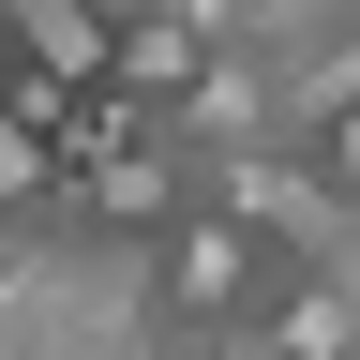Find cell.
I'll list each match as a JSON object with an SVG mask.
<instances>
[{
	"label": "cell",
	"mask_w": 360,
	"mask_h": 360,
	"mask_svg": "<svg viewBox=\"0 0 360 360\" xmlns=\"http://www.w3.org/2000/svg\"><path fill=\"white\" fill-rule=\"evenodd\" d=\"M90 15H105V30H120V15H150V0H90Z\"/></svg>",
	"instance_id": "ba28073f"
},
{
	"label": "cell",
	"mask_w": 360,
	"mask_h": 360,
	"mask_svg": "<svg viewBox=\"0 0 360 360\" xmlns=\"http://www.w3.org/2000/svg\"><path fill=\"white\" fill-rule=\"evenodd\" d=\"M255 330H270V360H360V300L330 285V270H285Z\"/></svg>",
	"instance_id": "277c9868"
},
{
	"label": "cell",
	"mask_w": 360,
	"mask_h": 360,
	"mask_svg": "<svg viewBox=\"0 0 360 360\" xmlns=\"http://www.w3.org/2000/svg\"><path fill=\"white\" fill-rule=\"evenodd\" d=\"M0 75H15V15H0Z\"/></svg>",
	"instance_id": "9c48e42d"
},
{
	"label": "cell",
	"mask_w": 360,
	"mask_h": 360,
	"mask_svg": "<svg viewBox=\"0 0 360 360\" xmlns=\"http://www.w3.org/2000/svg\"><path fill=\"white\" fill-rule=\"evenodd\" d=\"M135 285H150V330H255L270 285H285V255L255 225H225V210H165L135 240Z\"/></svg>",
	"instance_id": "6da1fadb"
},
{
	"label": "cell",
	"mask_w": 360,
	"mask_h": 360,
	"mask_svg": "<svg viewBox=\"0 0 360 360\" xmlns=\"http://www.w3.org/2000/svg\"><path fill=\"white\" fill-rule=\"evenodd\" d=\"M300 150H315V180H330V195L360 210V105H345V120H315V135H300Z\"/></svg>",
	"instance_id": "8992f818"
},
{
	"label": "cell",
	"mask_w": 360,
	"mask_h": 360,
	"mask_svg": "<svg viewBox=\"0 0 360 360\" xmlns=\"http://www.w3.org/2000/svg\"><path fill=\"white\" fill-rule=\"evenodd\" d=\"M195 360H270V330H195Z\"/></svg>",
	"instance_id": "52a82bcc"
},
{
	"label": "cell",
	"mask_w": 360,
	"mask_h": 360,
	"mask_svg": "<svg viewBox=\"0 0 360 360\" xmlns=\"http://www.w3.org/2000/svg\"><path fill=\"white\" fill-rule=\"evenodd\" d=\"M195 210H225V225H255V240L270 255H285V270H330L345 255V195H330V180H315V150H300V135H270V150H225V165H195Z\"/></svg>",
	"instance_id": "7a4b0ae2"
},
{
	"label": "cell",
	"mask_w": 360,
	"mask_h": 360,
	"mask_svg": "<svg viewBox=\"0 0 360 360\" xmlns=\"http://www.w3.org/2000/svg\"><path fill=\"white\" fill-rule=\"evenodd\" d=\"M165 210H195V165H165L150 135L105 150V165H75V225H90V240H150Z\"/></svg>",
	"instance_id": "3957f363"
},
{
	"label": "cell",
	"mask_w": 360,
	"mask_h": 360,
	"mask_svg": "<svg viewBox=\"0 0 360 360\" xmlns=\"http://www.w3.org/2000/svg\"><path fill=\"white\" fill-rule=\"evenodd\" d=\"M195 60H210V45H195V30H180L165 0H150V15H120V45H105V90H120V105H165V90L195 75Z\"/></svg>",
	"instance_id": "5b68a950"
}]
</instances>
